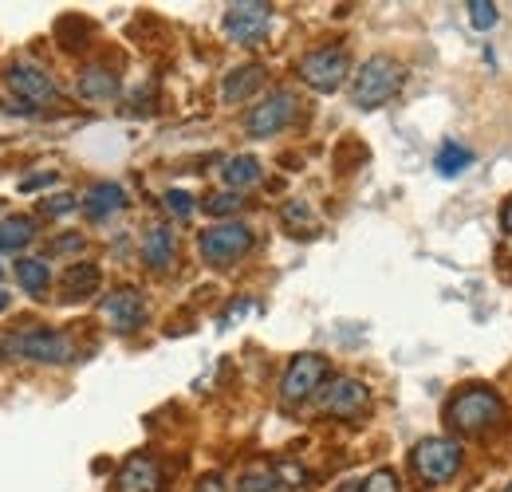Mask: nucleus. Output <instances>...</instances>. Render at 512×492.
<instances>
[{"mask_svg": "<svg viewBox=\"0 0 512 492\" xmlns=\"http://www.w3.org/2000/svg\"><path fill=\"white\" fill-rule=\"evenodd\" d=\"M0 355L4 359H28V363H71L75 359V343L64 331H48V327H28L16 335L0 339Z\"/></svg>", "mask_w": 512, "mask_h": 492, "instance_id": "obj_1", "label": "nucleus"}, {"mask_svg": "<svg viewBox=\"0 0 512 492\" xmlns=\"http://www.w3.org/2000/svg\"><path fill=\"white\" fill-rule=\"evenodd\" d=\"M402 79H406V71H402L398 60L371 56V60L359 67V75L351 79V103L363 107V111H375V107H383V103H390L398 95Z\"/></svg>", "mask_w": 512, "mask_h": 492, "instance_id": "obj_2", "label": "nucleus"}, {"mask_svg": "<svg viewBox=\"0 0 512 492\" xmlns=\"http://www.w3.org/2000/svg\"><path fill=\"white\" fill-rule=\"evenodd\" d=\"M501 418H505V406L489 386H469L457 398H449L446 406V422L461 433H481L497 426Z\"/></svg>", "mask_w": 512, "mask_h": 492, "instance_id": "obj_3", "label": "nucleus"}, {"mask_svg": "<svg viewBox=\"0 0 512 492\" xmlns=\"http://www.w3.org/2000/svg\"><path fill=\"white\" fill-rule=\"evenodd\" d=\"M414 469L430 485H446L449 477L461 469V445L453 437H426L414 445Z\"/></svg>", "mask_w": 512, "mask_h": 492, "instance_id": "obj_4", "label": "nucleus"}, {"mask_svg": "<svg viewBox=\"0 0 512 492\" xmlns=\"http://www.w3.org/2000/svg\"><path fill=\"white\" fill-rule=\"evenodd\" d=\"M197 248L209 264H233L253 248V229L241 221H221L197 237Z\"/></svg>", "mask_w": 512, "mask_h": 492, "instance_id": "obj_5", "label": "nucleus"}, {"mask_svg": "<svg viewBox=\"0 0 512 492\" xmlns=\"http://www.w3.org/2000/svg\"><path fill=\"white\" fill-rule=\"evenodd\" d=\"M347 67H351V60H347L343 48H316V52H308V56L300 60V75H304L308 87H316V91H323V95H331V91L343 87Z\"/></svg>", "mask_w": 512, "mask_h": 492, "instance_id": "obj_6", "label": "nucleus"}, {"mask_svg": "<svg viewBox=\"0 0 512 492\" xmlns=\"http://www.w3.org/2000/svg\"><path fill=\"white\" fill-rule=\"evenodd\" d=\"M272 24V8L268 4H256V0H245V4H229L225 8V36L233 44H260L264 32Z\"/></svg>", "mask_w": 512, "mask_h": 492, "instance_id": "obj_7", "label": "nucleus"}, {"mask_svg": "<svg viewBox=\"0 0 512 492\" xmlns=\"http://www.w3.org/2000/svg\"><path fill=\"white\" fill-rule=\"evenodd\" d=\"M327 378V359L323 355H296L288 370H284V382H280V398L284 402H304L312 398Z\"/></svg>", "mask_w": 512, "mask_h": 492, "instance_id": "obj_8", "label": "nucleus"}, {"mask_svg": "<svg viewBox=\"0 0 512 492\" xmlns=\"http://www.w3.org/2000/svg\"><path fill=\"white\" fill-rule=\"evenodd\" d=\"M292 115H296V99L288 91H272L268 99H260L253 111H249L245 130L253 138H272V134H280L284 126L292 123Z\"/></svg>", "mask_w": 512, "mask_h": 492, "instance_id": "obj_9", "label": "nucleus"}, {"mask_svg": "<svg viewBox=\"0 0 512 492\" xmlns=\"http://www.w3.org/2000/svg\"><path fill=\"white\" fill-rule=\"evenodd\" d=\"M4 83H8L12 95H20L24 103H48V99H56L52 75H48L44 67H36V63H12L8 75H4Z\"/></svg>", "mask_w": 512, "mask_h": 492, "instance_id": "obj_10", "label": "nucleus"}, {"mask_svg": "<svg viewBox=\"0 0 512 492\" xmlns=\"http://www.w3.org/2000/svg\"><path fill=\"white\" fill-rule=\"evenodd\" d=\"M367 402H371V390L359 378H335L323 390V410L335 418H359L367 410Z\"/></svg>", "mask_w": 512, "mask_h": 492, "instance_id": "obj_11", "label": "nucleus"}, {"mask_svg": "<svg viewBox=\"0 0 512 492\" xmlns=\"http://www.w3.org/2000/svg\"><path fill=\"white\" fill-rule=\"evenodd\" d=\"M103 319L111 323V331L130 335V331H138V327H142V319H146V304H142V296H138L134 288H119L115 296H107V300H103Z\"/></svg>", "mask_w": 512, "mask_h": 492, "instance_id": "obj_12", "label": "nucleus"}, {"mask_svg": "<svg viewBox=\"0 0 512 492\" xmlns=\"http://www.w3.org/2000/svg\"><path fill=\"white\" fill-rule=\"evenodd\" d=\"M115 492H162V469L154 457L134 453L123 461L119 477H115Z\"/></svg>", "mask_w": 512, "mask_h": 492, "instance_id": "obj_13", "label": "nucleus"}, {"mask_svg": "<svg viewBox=\"0 0 512 492\" xmlns=\"http://www.w3.org/2000/svg\"><path fill=\"white\" fill-rule=\"evenodd\" d=\"M123 205H127V193H123V185H115V182H95L87 189V197H83V209H87L91 221H107V217H115Z\"/></svg>", "mask_w": 512, "mask_h": 492, "instance_id": "obj_14", "label": "nucleus"}, {"mask_svg": "<svg viewBox=\"0 0 512 492\" xmlns=\"http://www.w3.org/2000/svg\"><path fill=\"white\" fill-rule=\"evenodd\" d=\"M260 83H264V67H260V63H245V67H237V71L225 75L221 99H225V103H241V99L253 95Z\"/></svg>", "mask_w": 512, "mask_h": 492, "instance_id": "obj_15", "label": "nucleus"}, {"mask_svg": "<svg viewBox=\"0 0 512 492\" xmlns=\"http://www.w3.org/2000/svg\"><path fill=\"white\" fill-rule=\"evenodd\" d=\"M79 95L91 99V103H107V99L119 95V79L107 67H83L79 71Z\"/></svg>", "mask_w": 512, "mask_h": 492, "instance_id": "obj_16", "label": "nucleus"}, {"mask_svg": "<svg viewBox=\"0 0 512 492\" xmlns=\"http://www.w3.org/2000/svg\"><path fill=\"white\" fill-rule=\"evenodd\" d=\"M99 292V268L95 264H71L64 276V296L67 300H87V296H95Z\"/></svg>", "mask_w": 512, "mask_h": 492, "instance_id": "obj_17", "label": "nucleus"}, {"mask_svg": "<svg viewBox=\"0 0 512 492\" xmlns=\"http://www.w3.org/2000/svg\"><path fill=\"white\" fill-rule=\"evenodd\" d=\"M142 256H146V264L154 268V272H162V268H170V260H174V233L170 229H150L146 233V241H142Z\"/></svg>", "mask_w": 512, "mask_h": 492, "instance_id": "obj_18", "label": "nucleus"}, {"mask_svg": "<svg viewBox=\"0 0 512 492\" xmlns=\"http://www.w3.org/2000/svg\"><path fill=\"white\" fill-rule=\"evenodd\" d=\"M221 178H225V185L237 193V189H245V185L260 182V162H256L253 154H237V158H229V162H225Z\"/></svg>", "mask_w": 512, "mask_h": 492, "instance_id": "obj_19", "label": "nucleus"}, {"mask_svg": "<svg viewBox=\"0 0 512 492\" xmlns=\"http://www.w3.org/2000/svg\"><path fill=\"white\" fill-rule=\"evenodd\" d=\"M16 280H20V288H24L28 296H44L52 272H48L44 260H20V264H16Z\"/></svg>", "mask_w": 512, "mask_h": 492, "instance_id": "obj_20", "label": "nucleus"}, {"mask_svg": "<svg viewBox=\"0 0 512 492\" xmlns=\"http://www.w3.org/2000/svg\"><path fill=\"white\" fill-rule=\"evenodd\" d=\"M36 233H32V221L28 217H8L0 225V252H20Z\"/></svg>", "mask_w": 512, "mask_h": 492, "instance_id": "obj_21", "label": "nucleus"}, {"mask_svg": "<svg viewBox=\"0 0 512 492\" xmlns=\"http://www.w3.org/2000/svg\"><path fill=\"white\" fill-rule=\"evenodd\" d=\"M469 162H473V154H469L461 142H442V150H438V158H434V166H438L446 178H457Z\"/></svg>", "mask_w": 512, "mask_h": 492, "instance_id": "obj_22", "label": "nucleus"}, {"mask_svg": "<svg viewBox=\"0 0 512 492\" xmlns=\"http://www.w3.org/2000/svg\"><path fill=\"white\" fill-rule=\"evenodd\" d=\"M241 193H213V197H205V213L209 217H233V213H241Z\"/></svg>", "mask_w": 512, "mask_h": 492, "instance_id": "obj_23", "label": "nucleus"}, {"mask_svg": "<svg viewBox=\"0 0 512 492\" xmlns=\"http://www.w3.org/2000/svg\"><path fill=\"white\" fill-rule=\"evenodd\" d=\"M469 24L481 28V32H489V28L497 24V4H489V0H469Z\"/></svg>", "mask_w": 512, "mask_h": 492, "instance_id": "obj_24", "label": "nucleus"}, {"mask_svg": "<svg viewBox=\"0 0 512 492\" xmlns=\"http://www.w3.org/2000/svg\"><path fill=\"white\" fill-rule=\"evenodd\" d=\"M272 489H276V473L272 469H253L237 485V492H272Z\"/></svg>", "mask_w": 512, "mask_h": 492, "instance_id": "obj_25", "label": "nucleus"}, {"mask_svg": "<svg viewBox=\"0 0 512 492\" xmlns=\"http://www.w3.org/2000/svg\"><path fill=\"white\" fill-rule=\"evenodd\" d=\"M398 473L394 469H375L367 481H363V492H398Z\"/></svg>", "mask_w": 512, "mask_h": 492, "instance_id": "obj_26", "label": "nucleus"}, {"mask_svg": "<svg viewBox=\"0 0 512 492\" xmlns=\"http://www.w3.org/2000/svg\"><path fill=\"white\" fill-rule=\"evenodd\" d=\"M166 209H170L178 221H186V217L193 213V197L190 193H182V189H170V193H166Z\"/></svg>", "mask_w": 512, "mask_h": 492, "instance_id": "obj_27", "label": "nucleus"}, {"mask_svg": "<svg viewBox=\"0 0 512 492\" xmlns=\"http://www.w3.org/2000/svg\"><path fill=\"white\" fill-rule=\"evenodd\" d=\"M272 473H276V477H284L288 485H304V481H308V473H304L300 465H292V461H276V469H272Z\"/></svg>", "mask_w": 512, "mask_h": 492, "instance_id": "obj_28", "label": "nucleus"}, {"mask_svg": "<svg viewBox=\"0 0 512 492\" xmlns=\"http://www.w3.org/2000/svg\"><path fill=\"white\" fill-rule=\"evenodd\" d=\"M71 209H75V197H71V193H60V197H48V201H44V213H48V217H64Z\"/></svg>", "mask_w": 512, "mask_h": 492, "instance_id": "obj_29", "label": "nucleus"}, {"mask_svg": "<svg viewBox=\"0 0 512 492\" xmlns=\"http://www.w3.org/2000/svg\"><path fill=\"white\" fill-rule=\"evenodd\" d=\"M52 182H56V174H40V178H28L20 189H40V185H52Z\"/></svg>", "mask_w": 512, "mask_h": 492, "instance_id": "obj_30", "label": "nucleus"}, {"mask_svg": "<svg viewBox=\"0 0 512 492\" xmlns=\"http://www.w3.org/2000/svg\"><path fill=\"white\" fill-rule=\"evenodd\" d=\"M197 492H225V485H221V477H205V481L197 485Z\"/></svg>", "mask_w": 512, "mask_h": 492, "instance_id": "obj_31", "label": "nucleus"}, {"mask_svg": "<svg viewBox=\"0 0 512 492\" xmlns=\"http://www.w3.org/2000/svg\"><path fill=\"white\" fill-rule=\"evenodd\" d=\"M501 225H505V233H512V201L505 205V213H501Z\"/></svg>", "mask_w": 512, "mask_h": 492, "instance_id": "obj_32", "label": "nucleus"}, {"mask_svg": "<svg viewBox=\"0 0 512 492\" xmlns=\"http://www.w3.org/2000/svg\"><path fill=\"white\" fill-rule=\"evenodd\" d=\"M8 304H12V296H8V292H0V311H8Z\"/></svg>", "mask_w": 512, "mask_h": 492, "instance_id": "obj_33", "label": "nucleus"}, {"mask_svg": "<svg viewBox=\"0 0 512 492\" xmlns=\"http://www.w3.org/2000/svg\"><path fill=\"white\" fill-rule=\"evenodd\" d=\"M505 492H512V485H509V489H505Z\"/></svg>", "mask_w": 512, "mask_h": 492, "instance_id": "obj_34", "label": "nucleus"}]
</instances>
